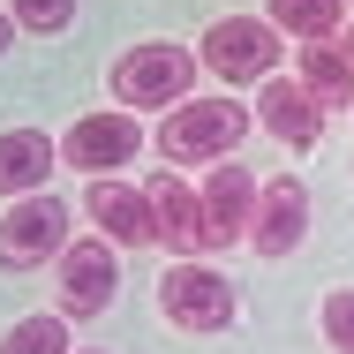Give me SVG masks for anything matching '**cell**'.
I'll return each instance as SVG.
<instances>
[{
	"mask_svg": "<svg viewBox=\"0 0 354 354\" xmlns=\"http://www.w3.org/2000/svg\"><path fill=\"white\" fill-rule=\"evenodd\" d=\"M249 129H257V113H249L241 98H181V106L158 121V158H166L174 174H189V166H218V158L241 151Z\"/></svg>",
	"mask_w": 354,
	"mask_h": 354,
	"instance_id": "1",
	"label": "cell"
},
{
	"mask_svg": "<svg viewBox=\"0 0 354 354\" xmlns=\"http://www.w3.org/2000/svg\"><path fill=\"white\" fill-rule=\"evenodd\" d=\"M196 75H204L196 46H174V38H136L129 53H113L106 83H113V106H121V113H158V106H181Z\"/></svg>",
	"mask_w": 354,
	"mask_h": 354,
	"instance_id": "2",
	"label": "cell"
},
{
	"mask_svg": "<svg viewBox=\"0 0 354 354\" xmlns=\"http://www.w3.org/2000/svg\"><path fill=\"white\" fill-rule=\"evenodd\" d=\"M158 317L174 324V332H196V339H212L226 332L234 317H241V286L212 272L204 257H189V264H166L158 272Z\"/></svg>",
	"mask_w": 354,
	"mask_h": 354,
	"instance_id": "3",
	"label": "cell"
},
{
	"mask_svg": "<svg viewBox=\"0 0 354 354\" xmlns=\"http://www.w3.org/2000/svg\"><path fill=\"white\" fill-rule=\"evenodd\" d=\"M113 294H121V257H113V241L75 234L68 249L53 257V309H61L68 324H91V317L113 309Z\"/></svg>",
	"mask_w": 354,
	"mask_h": 354,
	"instance_id": "4",
	"label": "cell"
},
{
	"mask_svg": "<svg viewBox=\"0 0 354 354\" xmlns=\"http://www.w3.org/2000/svg\"><path fill=\"white\" fill-rule=\"evenodd\" d=\"M286 38L264 23V15H218L212 30L196 38V61L218 75V83H272L279 75Z\"/></svg>",
	"mask_w": 354,
	"mask_h": 354,
	"instance_id": "5",
	"label": "cell"
},
{
	"mask_svg": "<svg viewBox=\"0 0 354 354\" xmlns=\"http://www.w3.org/2000/svg\"><path fill=\"white\" fill-rule=\"evenodd\" d=\"M68 241H75L68 234V204H61L53 189L15 196V204L0 212V272H38V264H53Z\"/></svg>",
	"mask_w": 354,
	"mask_h": 354,
	"instance_id": "6",
	"label": "cell"
},
{
	"mask_svg": "<svg viewBox=\"0 0 354 354\" xmlns=\"http://www.w3.org/2000/svg\"><path fill=\"white\" fill-rule=\"evenodd\" d=\"M143 151V129L136 113H75L68 129H61V166H75V174H91V181H106V174H121L129 158Z\"/></svg>",
	"mask_w": 354,
	"mask_h": 354,
	"instance_id": "7",
	"label": "cell"
},
{
	"mask_svg": "<svg viewBox=\"0 0 354 354\" xmlns=\"http://www.w3.org/2000/svg\"><path fill=\"white\" fill-rule=\"evenodd\" d=\"M309 241V189L301 174H272L257 189V218H249V249L257 257H294Z\"/></svg>",
	"mask_w": 354,
	"mask_h": 354,
	"instance_id": "8",
	"label": "cell"
},
{
	"mask_svg": "<svg viewBox=\"0 0 354 354\" xmlns=\"http://www.w3.org/2000/svg\"><path fill=\"white\" fill-rule=\"evenodd\" d=\"M257 174L241 166V158H218L204 166V218H212V249H234V241H249V218H257Z\"/></svg>",
	"mask_w": 354,
	"mask_h": 354,
	"instance_id": "9",
	"label": "cell"
},
{
	"mask_svg": "<svg viewBox=\"0 0 354 354\" xmlns=\"http://www.w3.org/2000/svg\"><path fill=\"white\" fill-rule=\"evenodd\" d=\"M257 129L272 143H286V151H317V136H324V106L294 83V75H272V83H257Z\"/></svg>",
	"mask_w": 354,
	"mask_h": 354,
	"instance_id": "10",
	"label": "cell"
},
{
	"mask_svg": "<svg viewBox=\"0 0 354 354\" xmlns=\"http://www.w3.org/2000/svg\"><path fill=\"white\" fill-rule=\"evenodd\" d=\"M151 204H158V249H174V264L212 257V218H204V196H196L174 166L151 181Z\"/></svg>",
	"mask_w": 354,
	"mask_h": 354,
	"instance_id": "11",
	"label": "cell"
},
{
	"mask_svg": "<svg viewBox=\"0 0 354 354\" xmlns=\"http://www.w3.org/2000/svg\"><path fill=\"white\" fill-rule=\"evenodd\" d=\"M83 212L98 218V234H113L121 249H143V241H158V204H151V189H129L121 174H106V181H91V196H83Z\"/></svg>",
	"mask_w": 354,
	"mask_h": 354,
	"instance_id": "12",
	"label": "cell"
},
{
	"mask_svg": "<svg viewBox=\"0 0 354 354\" xmlns=\"http://www.w3.org/2000/svg\"><path fill=\"white\" fill-rule=\"evenodd\" d=\"M53 158H61V143L46 136V129H8L0 136V196L8 204L15 196H38L53 181Z\"/></svg>",
	"mask_w": 354,
	"mask_h": 354,
	"instance_id": "13",
	"label": "cell"
},
{
	"mask_svg": "<svg viewBox=\"0 0 354 354\" xmlns=\"http://www.w3.org/2000/svg\"><path fill=\"white\" fill-rule=\"evenodd\" d=\"M294 83L332 113V106H354V61H347V46L339 38H324V46H301L294 53Z\"/></svg>",
	"mask_w": 354,
	"mask_h": 354,
	"instance_id": "14",
	"label": "cell"
},
{
	"mask_svg": "<svg viewBox=\"0 0 354 354\" xmlns=\"http://www.w3.org/2000/svg\"><path fill=\"white\" fill-rule=\"evenodd\" d=\"M264 23H272L279 38L324 46V38H339V23H347V0H264Z\"/></svg>",
	"mask_w": 354,
	"mask_h": 354,
	"instance_id": "15",
	"label": "cell"
},
{
	"mask_svg": "<svg viewBox=\"0 0 354 354\" xmlns=\"http://www.w3.org/2000/svg\"><path fill=\"white\" fill-rule=\"evenodd\" d=\"M0 354H75V347H68V317H61V309L15 317V324L0 332Z\"/></svg>",
	"mask_w": 354,
	"mask_h": 354,
	"instance_id": "16",
	"label": "cell"
},
{
	"mask_svg": "<svg viewBox=\"0 0 354 354\" xmlns=\"http://www.w3.org/2000/svg\"><path fill=\"white\" fill-rule=\"evenodd\" d=\"M317 332H324L332 354H354V286H332V294L317 301Z\"/></svg>",
	"mask_w": 354,
	"mask_h": 354,
	"instance_id": "17",
	"label": "cell"
},
{
	"mask_svg": "<svg viewBox=\"0 0 354 354\" xmlns=\"http://www.w3.org/2000/svg\"><path fill=\"white\" fill-rule=\"evenodd\" d=\"M8 15H15V30H30V38H61L75 23V0H8Z\"/></svg>",
	"mask_w": 354,
	"mask_h": 354,
	"instance_id": "18",
	"label": "cell"
},
{
	"mask_svg": "<svg viewBox=\"0 0 354 354\" xmlns=\"http://www.w3.org/2000/svg\"><path fill=\"white\" fill-rule=\"evenodd\" d=\"M8 46H15V15L0 8V53H8Z\"/></svg>",
	"mask_w": 354,
	"mask_h": 354,
	"instance_id": "19",
	"label": "cell"
},
{
	"mask_svg": "<svg viewBox=\"0 0 354 354\" xmlns=\"http://www.w3.org/2000/svg\"><path fill=\"white\" fill-rule=\"evenodd\" d=\"M75 354H106V347H75Z\"/></svg>",
	"mask_w": 354,
	"mask_h": 354,
	"instance_id": "20",
	"label": "cell"
},
{
	"mask_svg": "<svg viewBox=\"0 0 354 354\" xmlns=\"http://www.w3.org/2000/svg\"><path fill=\"white\" fill-rule=\"evenodd\" d=\"M347 61H354V38H347Z\"/></svg>",
	"mask_w": 354,
	"mask_h": 354,
	"instance_id": "21",
	"label": "cell"
}]
</instances>
